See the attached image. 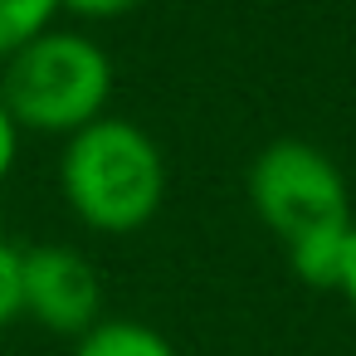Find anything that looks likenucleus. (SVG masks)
<instances>
[{
  "mask_svg": "<svg viewBox=\"0 0 356 356\" xmlns=\"http://www.w3.org/2000/svg\"><path fill=\"white\" fill-rule=\"evenodd\" d=\"M166 152L161 142L132 122L103 113L98 122L64 137L59 152V191L79 225L93 234H137L166 205Z\"/></svg>",
  "mask_w": 356,
  "mask_h": 356,
  "instance_id": "1",
  "label": "nucleus"
},
{
  "mask_svg": "<svg viewBox=\"0 0 356 356\" xmlns=\"http://www.w3.org/2000/svg\"><path fill=\"white\" fill-rule=\"evenodd\" d=\"M113 98V59L83 30H44L0 64V103L20 132L74 137Z\"/></svg>",
  "mask_w": 356,
  "mask_h": 356,
  "instance_id": "2",
  "label": "nucleus"
},
{
  "mask_svg": "<svg viewBox=\"0 0 356 356\" xmlns=\"http://www.w3.org/2000/svg\"><path fill=\"white\" fill-rule=\"evenodd\" d=\"M244 191H249V205H254L259 225L283 249L288 244H302L312 234H337V229H351L356 225L351 191H346L341 166L322 147H312L302 137L268 142L249 161Z\"/></svg>",
  "mask_w": 356,
  "mask_h": 356,
  "instance_id": "3",
  "label": "nucleus"
},
{
  "mask_svg": "<svg viewBox=\"0 0 356 356\" xmlns=\"http://www.w3.org/2000/svg\"><path fill=\"white\" fill-rule=\"evenodd\" d=\"M25 317H35L44 332L83 337L103 317V283L88 254L74 244L25 249Z\"/></svg>",
  "mask_w": 356,
  "mask_h": 356,
  "instance_id": "4",
  "label": "nucleus"
},
{
  "mask_svg": "<svg viewBox=\"0 0 356 356\" xmlns=\"http://www.w3.org/2000/svg\"><path fill=\"white\" fill-rule=\"evenodd\" d=\"M74 356H181L166 332L142 317H98L83 337H74Z\"/></svg>",
  "mask_w": 356,
  "mask_h": 356,
  "instance_id": "5",
  "label": "nucleus"
},
{
  "mask_svg": "<svg viewBox=\"0 0 356 356\" xmlns=\"http://www.w3.org/2000/svg\"><path fill=\"white\" fill-rule=\"evenodd\" d=\"M59 25V0H0V64Z\"/></svg>",
  "mask_w": 356,
  "mask_h": 356,
  "instance_id": "6",
  "label": "nucleus"
},
{
  "mask_svg": "<svg viewBox=\"0 0 356 356\" xmlns=\"http://www.w3.org/2000/svg\"><path fill=\"white\" fill-rule=\"evenodd\" d=\"M25 317V249L0 234V327Z\"/></svg>",
  "mask_w": 356,
  "mask_h": 356,
  "instance_id": "7",
  "label": "nucleus"
},
{
  "mask_svg": "<svg viewBox=\"0 0 356 356\" xmlns=\"http://www.w3.org/2000/svg\"><path fill=\"white\" fill-rule=\"evenodd\" d=\"M137 6V0H59V15H74V20H118Z\"/></svg>",
  "mask_w": 356,
  "mask_h": 356,
  "instance_id": "8",
  "label": "nucleus"
},
{
  "mask_svg": "<svg viewBox=\"0 0 356 356\" xmlns=\"http://www.w3.org/2000/svg\"><path fill=\"white\" fill-rule=\"evenodd\" d=\"M20 127H15V118L6 113V103H0V186H6L10 176H15V161H20Z\"/></svg>",
  "mask_w": 356,
  "mask_h": 356,
  "instance_id": "9",
  "label": "nucleus"
},
{
  "mask_svg": "<svg viewBox=\"0 0 356 356\" xmlns=\"http://www.w3.org/2000/svg\"><path fill=\"white\" fill-rule=\"evenodd\" d=\"M337 293H341V302H346V307H351V317H356V225H351V239H346V259H341Z\"/></svg>",
  "mask_w": 356,
  "mask_h": 356,
  "instance_id": "10",
  "label": "nucleus"
}]
</instances>
